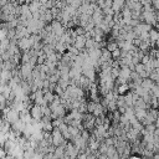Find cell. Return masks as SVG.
I'll return each mask as SVG.
<instances>
[{
  "label": "cell",
  "mask_w": 159,
  "mask_h": 159,
  "mask_svg": "<svg viewBox=\"0 0 159 159\" xmlns=\"http://www.w3.org/2000/svg\"><path fill=\"white\" fill-rule=\"evenodd\" d=\"M40 8H41V4H40L39 2H31V3L29 4V9H30L31 14H34V13H38Z\"/></svg>",
  "instance_id": "9c48e42d"
},
{
  "label": "cell",
  "mask_w": 159,
  "mask_h": 159,
  "mask_svg": "<svg viewBox=\"0 0 159 159\" xmlns=\"http://www.w3.org/2000/svg\"><path fill=\"white\" fill-rule=\"evenodd\" d=\"M155 83L152 81V80H149V78H143V81H142V87L144 88V89H147V91H150L152 88H153V86H154Z\"/></svg>",
  "instance_id": "52a82bcc"
},
{
  "label": "cell",
  "mask_w": 159,
  "mask_h": 159,
  "mask_svg": "<svg viewBox=\"0 0 159 159\" xmlns=\"http://www.w3.org/2000/svg\"><path fill=\"white\" fill-rule=\"evenodd\" d=\"M51 137H52V145L54 147H60L63 144V136L62 133L60 132L58 128H54L52 132H51Z\"/></svg>",
  "instance_id": "6da1fadb"
},
{
  "label": "cell",
  "mask_w": 159,
  "mask_h": 159,
  "mask_svg": "<svg viewBox=\"0 0 159 159\" xmlns=\"http://www.w3.org/2000/svg\"><path fill=\"white\" fill-rule=\"evenodd\" d=\"M18 47H19L20 50L29 51L31 47H33V45H31V42H30V40H29L27 38H22V39H20V40L18 41Z\"/></svg>",
  "instance_id": "3957f363"
},
{
  "label": "cell",
  "mask_w": 159,
  "mask_h": 159,
  "mask_svg": "<svg viewBox=\"0 0 159 159\" xmlns=\"http://www.w3.org/2000/svg\"><path fill=\"white\" fill-rule=\"evenodd\" d=\"M38 2H39V3L41 4V5H45V4H46V3L49 2V0H38Z\"/></svg>",
  "instance_id": "2e32d148"
},
{
  "label": "cell",
  "mask_w": 159,
  "mask_h": 159,
  "mask_svg": "<svg viewBox=\"0 0 159 159\" xmlns=\"http://www.w3.org/2000/svg\"><path fill=\"white\" fill-rule=\"evenodd\" d=\"M131 2H133V3H141V0H131Z\"/></svg>",
  "instance_id": "e0dca14e"
},
{
  "label": "cell",
  "mask_w": 159,
  "mask_h": 159,
  "mask_svg": "<svg viewBox=\"0 0 159 159\" xmlns=\"http://www.w3.org/2000/svg\"><path fill=\"white\" fill-rule=\"evenodd\" d=\"M93 49H96V41H94L93 39H87L86 40V44H85V50L91 51Z\"/></svg>",
  "instance_id": "30bf717a"
},
{
  "label": "cell",
  "mask_w": 159,
  "mask_h": 159,
  "mask_svg": "<svg viewBox=\"0 0 159 159\" xmlns=\"http://www.w3.org/2000/svg\"><path fill=\"white\" fill-rule=\"evenodd\" d=\"M30 116L33 119H36V121H40L44 114H42V107L41 106H38V105H34L30 109Z\"/></svg>",
  "instance_id": "7a4b0ae2"
},
{
  "label": "cell",
  "mask_w": 159,
  "mask_h": 159,
  "mask_svg": "<svg viewBox=\"0 0 159 159\" xmlns=\"http://www.w3.org/2000/svg\"><path fill=\"white\" fill-rule=\"evenodd\" d=\"M158 39H159V30L152 29V30L149 31V41H150L152 44H155Z\"/></svg>",
  "instance_id": "8992f818"
},
{
  "label": "cell",
  "mask_w": 159,
  "mask_h": 159,
  "mask_svg": "<svg viewBox=\"0 0 159 159\" xmlns=\"http://www.w3.org/2000/svg\"><path fill=\"white\" fill-rule=\"evenodd\" d=\"M133 111H134V116H136V118H137L138 121L145 118L147 112H148L147 109H138V108H133Z\"/></svg>",
  "instance_id": "ba28073f"
},
{
  "label": "cell",
  "mask_w": 159,
  "mask_h": 159,
  "mask_svg": "<svg viewBox=\"0 0 159 159\" xmlns=\"http://www.w3.org/2000/svg\"><path fill=\"white\" fill-rule=\"evenodd\" d=\"M105 4H106L107 8H112V5H113V0H105Z\"/></svg>",
  "instance_id": "5bb4252c"
},
{
  "label": "cell",
  "mask_w": 159,
  "mask_h": 159,
  "mask_svg": "<svg viewBox=\"0 0 159 159\" xmlns=\"http://www.w3.org/2000/svg\"><path fill=\"white\" fill-rule=\"evenodd\" d=\"M106 49H107L109 52H112V51H114V50L118 49V45H117V42H114V41H108Z\"/></svg>",
  "instance_id": "8fae6325"
},
{
  "label": "cell",
  "mask_w": 159,
  "mask_h": 159,
  "mask_svg": "<svg viewBox=\"0 0 159 159\" xmlns=\"http://www.w3.org/2000/svg\"><path fill=\"white\" fill-rule=\"evenodd\" d=\"M107 107H108V109H111L112 112L117 111V108H118V106H117V100L109 101V102H108V105H107Z\"/></svg>",
  "instance_id": "7c38bea8"
},
{
  "label": "cell",
  "mask_w": 159,
  "mask_h": 159,
  "mask_svg": "<svg viewBox=\"0 0 159 159\" xmlns=\"http://www.w3.org/2000/svg\"><path fill=\"white\" fill-rule=\"evenodd\" d=\"M111 55H112V58L118 60V58L121 57V49H117V50L112 51V52H111Z\"/></svg>",
  "instance_id": "4fadbf2b"
},
{
  "label": "cell",
  "mask_w": 159,
  "mask_h": 159,
  "mask_svg": "<svg viewBox=\"0 0 159 159\" xmlns=\"http://www.w3.org/2000/svg\"><path fill=\"white\" fill-rule=\"evenodd\" d=\"M131 70L128 69V67H121L119 69V76L118 77H121V78H124L127 82H128V80H129V77H131Z\"/></svg>",
  "instance_id": "5b68a950"
},
{
  "label": "cell",
  "mask_w": 159,
  "mask_h": 159,
  "mask_svg": "<svg viewBox=\"0 0 159 159\" xmlns=\"http://www.w3.org/2000/svg\"><path fill=\"white\" fill-rule=\"evenodd\" d=\"M153 0H141V4L142 5H145V4H152Z\"/></svg>",
  "instance_id": "9a60e30c"
},
{
  "label": "cell",
  "mask_w": 159,
  "mask_h": 159,
  "mask_svg": "<svg viewBox=\"0 0 159 159\" xmlns=\"http://www.w3.org/2000/svg\"><path fill=\"white\" fill-rule=\"evenodd\" d=\"M86 38H85V35H81V36H77L76 38V40H75V44H74V46L78 50V51H82V50H85V44H86Z\"/></svg>",
  "instance_id": "277c9868"
}]
</instances>
